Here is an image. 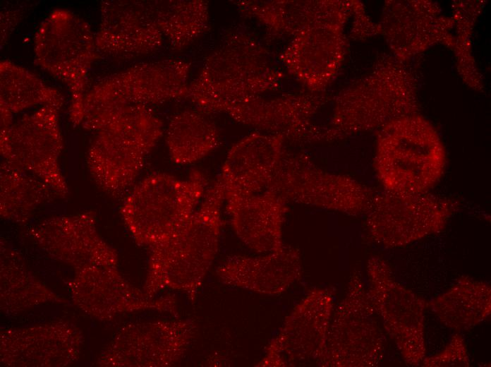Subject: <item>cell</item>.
<instances>
[{
  "instance_id": "cell-10",
  "label": "cell",
  "mask_w": 491,
  "mask_h": 367,
  "mask_svg": "<svg viewBox=\"0 0 491 367\" xmlns=\"http://www.w3.org/2000/svg\"><path fill=\"white\" fill-rule=\"evenodd\" d=\"M190 67L183 60L164 59L138 64L107 76L87 92L84 117L116 105H147L187 97Z\"/></svg>"
},
{
  "instance_id": "cell-19",
  "label": "cell",
  "mask_w": 491,
  "mask_h": 367,
  "mask_svg": "<svg viewBox=\"0 0 491 367\" xmlns=\"http://www.w3.org/2000/svg\"><path fill=\"white\" fill-rule=\"evenodd\" d=\"M226 203L235 233L251 250L269 253L284 247L282 226L288 209L281 197L267 188Z\"/></svg>"
},
{
  "instance_id": "cell-15",
  "label": "cell",
  "mask_w": 491,
  "mask_h": 367,
  "mask_svg": "<svg viewBox=\"0 0 491 367\" xmlns=\"http://www.w3.org/2000/svg\"><path fill=\"white\" fill-rule=\"evenodd\" d=\"M95 39L99 53L109 56L132 58L155 52L164 38L154 1H101L100 23Z\"/></svg>"
},
{
  "instance_id": "cell-13",
  "label": "cell",
  "mask_w": 491,
  "mask_h": 367,
  "mask_svg": "<svg viewBox=\"0 0 491 367\" xmlns=\"http://www.w3.org/2000/svg\"><path fill=\"white\" fill-rule=\"evenodd\" d=\"M334 311L329 289H311L285 318L257 366L286 367L321 358Z\"/></svg>"
},
{
  "instance_id": "cell-18",
  "label": "cell",
  "mask_w": 491,
  "mask_h": 367,
  "mask_svg": "<svg viewBox=\"0 0 491 367\" xmlns=\"http://www.w3.org/2000/svg\"><path fill=\"white\" fill-rule=\"evenodd\" d=\"M192 322L174 320L127 329L119 344L118 360L128 366H169L183 356L195 335Z\"/></svg>"
},
{
  "instance_id": "cell-6",
  "label": "cell",
  "mask_w": 491,
  "mask_h": 367,
  "mask_svg": "<svg viewBox=\"0 0 491 367\" xmlns=\"http://www.w3.org/2000/svg\"><path fill=\"white\" fill-rule=\"evenodd\" d=\"M36 64L54 76L71 95L70 120L83 123L89 71L99 58L90 26L73 12L52 11L41 23L34 38Z\"/></svg>"
},
{
  "instance_id": "cell-7",
  "label": "cell",
  "mask_w": 491,
  "mask_h": 367,
  "mask_svg": "<svg viewBox=\"0 0 491 367\" xmlns=\"http://www.w3.org/2000/svg\"><path fill=\"white\" fill-rule=\"evenodd\" d=\"M359 272L351 274L346 294L334 309L325 349L317 363L323 367H370L382 359L384 337Z\"/></svg>"
},
{
  "instance_id": "cell-17",
  "label": "cell",
  "mask_w": 491,
  "mask_h": 367,
  "mask_svg": "<svg viewBox=\"0 0 491 367\" xmlns=\"http://www.w3.org/2000/svg\"><path fill=\"white\" fill-rule=\"evenodd\" d=\"M216 273L225 284L277 296L300 279L302 265L299 251L284 246L262 256H231L217 267Z\"/></svg>"
},
{
  "instance_id": "cell-4",
  "label": "cell",
  "mask_w": 491,
  "mask_h": 367,
  "mask_svg": "<svg viewBox=\"0 0 491 367\" xmlns=\"http://www.w3.org/2000/svg\"><path fill=\"white\" fill-rule=\"evenodd\" d=\"M446 164L438 134L425 119L401 116L384 125L377 141L375 168L386 191L428 192L440 179Z\"/></svg>"
},
{
  "instance_id": "cell-24",
  "label": "cell",
  "mask_w": 491,
  "mask_h": 367,
  "mask_svg": "<svg viewBox=\"0 0 491 367\" xmlns=\"http://www.w3.org/2000/svg\"><path fill=\"white\" fill-rule=\"evenodd\" d=\"M1 212L4 217L24 219L39 205L60 195L34 174L4 160L0 167Z\"/></svg>"
},
{
  "instance_id": "cell-3",
  "label": "cell",
  "mask_w": 491,
  "mask_h": 367,
  "mask_svg": "<svg viewBox=\"0 0 491 367\" xmlns=\"http://www.w3.org/2000/svg\"><path fill=\"white\" fill-rule=\"evenodd\" d=\"M284 74L272 66L266 51L243 33L228 36L205 59L189 85L187 97L205 112L227 114L238 106L277 90Z\"/></svg>"
},
{
  "instance_id": "cell-28",
  "label": "cell",
  "mask_w": 491,
  "mask_h": 367,
  "mask_svg": "<svg viewBox=\"0 0 491 367\" xmlns=\"http://www.w3.org/2000/svg\"><path fill=\"white\" fill-rule=\"evenodd\" d=\"M352 13L354 14L355 23L352 34L357 38H363L376 34L380 27L375 25L365 15L361 3L353 1Z\"/></svg>"
},
{
  "instance_id": "cell-27",
  "label": "cell",
  "mask_w": 491,
  "mask_h": 367,
  "mask_svg": "<svg viewBox=\"0 0 491 367\" xmlns=\"http://www.w3.org/2000/svg\"><path fill=\"white\" fill-rule=\"evenodd\" d=\"M427 367L469 366L470 360L464 338L459 333L452 335L444 349L422 361Z\"/></svg>"
},
{
  "instance_id": "cell-21",
  "label": "cell",
  "mask_w": 491,
  "mask_h": 367,
  "mask_svg": "<svg viewBox=\"0 0 491 367\" xmlns=\"http://www.w3.org/2000/svg\"><path fill=\"white\" fill-rule=\"evenodd\" d=\"M92 214L54 219L41 225L35 234L52 253L74 261L114 265L116 252L99 239Z\"/></svg>"
},
{
  "instance_id": "cell-1",
  "label": "cell",
  "mask_w": 491,
  "mask_h": 367,
  "mask_svg": "<svg viewBox=\"0 0 491 367\" xmlns=\"http://www.w3.org/2000/svg\"><path fill=\"white\" fill-rule=\"evenodd\" d=\"M82 125L97 132L87 154L88 170L115 197L132 185L163 133L162 120L145 104L104 108L87 114Z\"/></svg>"
},
{
  "instance_id": "cell-23",
  "label": "cell",
  "mask_w": 491,
  "mask_h": 367,
  "mask_svg": "<svg viewBox=\"0 0 491 367\" xmlns=\"http://www.w3.org/2000/svg\"><path fill=\"white\" fill-rule=\"evenodd\" d=\"M166 141L171 160L188 164L212 151L218 144L219 135L212 121L198 112L186 110L171 120Z\"/></svg>"
},
{
  "instance_id": "cell-12",
  "label": "cell",
  "mask_w": 491,
  "mask_h": 367,
  "mask_svg": "<svg viewBox=\"0 0 491 367\" xmlns=\"http://www.w3.org/2000/svg\"><path fill=\"white\" fill-rule=\"evenodd\" d=\"M59 111L42 106L24 116L0 133V151L4 160L34 174L65 196L68 188L59 162L63 147Z\"/></svg>"
},
{
  "instance_id": "cell-11",
  "label": "cell",
  "mask_w": 491,
  "mask_h": 367,
  "mask_svg": "<svg viewBox=\"0 0 491 367\" xmlns=\"http://www.w3.org/2000/svg\"><path fill=\"white\" fill-rule=\"evenodd\" d=\"M368 294L382 325L406 363L418 366L425 357V311L428 302L396 281L389 264L378 256L367 263Z\"/></svg>"
},
{
  "instance_id": "cell-9",
  "label": "cell",
  "mask_w": 491,
  "mask_h": 367,
  "mask_svg": "<svg viewBox=\"0 0 491 367\" xmlns=\"http://www.w3.org/2000/svg\"><path fill=\"white\" fill-rule=\"evenodd\" d=\"M456 207L453 200L428 192L385 190L374 195L365 212L366 224L378 243L399 247L442 231Z\"/></svg>"
},
{
  "instance_id": "cell-20",
  "label": "cell",
  "mask_w": 491,
  "mask_h": 367,
  "mask_svg": "<svg viewBox=\"0 0 491 367\" xmlns=\"http://www.w3.org/2000/svg\"><path fill=\"white\" fill-rule=\"evenodd\" d=\"M244 15L255 18L274 34L293 37L317 23L347 18L353 1H236Z\"/></svg>"
},
{
  "instance_id": "cell-5",
  "label": "cell",
  "mask_w": 491,
  "mask_h": 367,
  "mask_svg": "<svg viewBox=\"0 0 491 367\" xmlns=\"http://www.w3.org/2000/svg\"><path fill=\"white\" fill-rule=\"evenodd\" d=\"M207 186L205 176L198 170L186 180L156 173L140 181L121 209L135 241L152 246L172 235L195 211Z\"/></svg>"
},
{
  "instance_id": "cell-26",
  "label": "cell",
  "mask_w": 491,
  "mask_h": 367,
  "mask_svg": "<svg viewBox=\"0 0 491 367\" xmlns=\"http://www.w3.org/2000/svg\"><path fill=\"white\" fill-rule=\"evenodd\" d=\"M154 6L159 29L174 50L188 47L207 28L209 6L205 1H154Z\"/></svg>"
},
{
  "instance_id": "cell-2",
  "label": "cell",
  "mask_w": 491,
  "mask_h": 367,
  "mask_svg": "<svg viewBox=\"0 0 491 367\" xmlns=\"http://www.w3.org/2000/svg\"><path fill=\"white\" fill-rule=\"evenodd\" d=\"M224 189L218 176L200 207L176 231L151 246L147 293L166 288L186 293L194 301L219 247Z\"/></svg>"
},
{
  "instance_id": "cell-16",
  "label": "cell",
  "mask_w": 491,
  "mask_h": 367,
  "mask_svg": "<svg viewBox=\"0 0 491 367\" xmlns=\"http://www.w3.org/2000/svg\"><path fill=\"white\" fill-rule=\"evenodd\" d=\"M285 140L280 134L253 133L231 148L218 176L225 201L267 188L285 152Z\"/></svg>"
},
{
  "instance_id": "cell-25",
  "label": "cell",
  "mask_w": 491,
  "mask_h": 367,
  "mask_svg": "<svg viewBox=\"0 0 491 367\" xmlns=\"http://www.w3.org/2000/svg\"><path fill=\"white\" fill-rule=\"evenodd\" d=\"M63 95L28 69L9 60L0 62V105L13 114L43 104L60 109Z\"/></svg>"
},
{
  "instance_id": "cell-8",
  "label": "cell",
  "mask_w": 491,
  "mask_h": 367,
  "mask_svg": "<svg viewBox=\"0 0 491 367\" xmlns=\"http://www.w3.org/2000/svg\"><path fill=\"white\" fill-rule=\"evenodd\" d=\"M268 189L286 203L343 212L365 213L375 195L365 185L351 177L328 172L304 152H284Z\"/></svg>"
},
{
  "instance_id": "cell-22",
  "label": "cell",
  "mask_w": 491,
  "mask_h": 367,
  "mask_svg": "<svg viewBox=\"0 0 491 367\" xmlns=\"http://www.w3.org/2000/svg\"><path fill=\"white\" fill-rule=\"evenodd\" d=\"M438 320L456 331L468 330L491 313V288L488 283L461 277L447 291L429 302Z\"/></svg>"
},
{
  "instance_id": "cell-14",
  "label": "cell",
  "mask_w": 491,
  "mask_h": 367,
  "mask_svg": "<svg viewBox=\"0 0 491 367\" xmlns=\"http://www.w3.org/2000/svg\"><path fill=\"white\" fill-rule=\"evenodd\" d=\"M347 20H327L305 28L281 54L286 69L309 92L322 93L337 74L345 54Z\"/></svg>"
}]
</instances>
